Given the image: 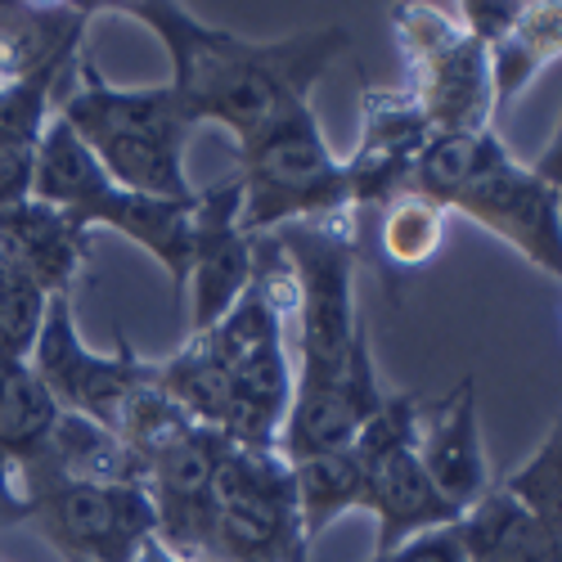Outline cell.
<instances>
[{
  "instance_id": "6da1fadb",
  "label": "cell",
  "mask_w": 562,
  "mask_h": 562,
  "mask_svg": "<svg viewBox=\"0 0 562 562\" xmlns=\"http://www.w3.org/2000/svg\"><path fill=\"white\" fill-rule=\"evenodd\" d=\"M122 19L149 27L171 59V90L184 113L199 122L225 126L239 145L270 131L279 117L311 104L315 81L347 50L342 27H311L284 41H244L225 27L203 23L171 0H131V5H100Z\"/></svg>"
},
{
  "instance_id": "7a4b0ae2",
  "label": "cell",
  "mask_w": 562,
  "mask_h": 562,
  "mask_svg": "<svg viewBox=\"0 0 562 562\" xmlns=\"http://www.w3.org/2000/svg\"><path fill=\"white\" fill-rule=\"evenodd\" d=\"M414 194L468 216L562 284V194L513 158L495 131L432 135L414 167Z\"/></svg>"
},
{
  "instance_id": "3957f363",
  "label": "cell",
  "mask_w": 562,
  "mask_h": 562,
  "mask_svg": "<svg viewBox=\"0 0 562 562\" xmlns=\"http://www.w3.org/2000/svg\"><path fill=\"white\" fill-rule=\"evenodd\" d=\"M77 86L59 100L64 117L81 145L95 154L113 184L154 199H194V180L184 171V145L194 135V117L184 113L176 90L162 86H113L81 55Z\"/></svg>"
},
{
  "instance_id": "277c9868",
  "label": "cell",
  "mask_w": 562,
  "mask_h": 562,
  "mask_svg": "<svg viewBox=\"0 0 562 562\" xmlns=\"http://www.w3.org/2000/svg\"><path fill=\"white\" fill-rule=\"evenodd\" d=\"M270 239L279 244L293 274V383H334L347 373L356 342L369 334L356 306V221H302L274 229Z\"/></svg>"
},
{
  "instance_id": "5b68a950",
  "label": "cell",
  "mask_w": 562,
  "mask_h": 562,
  "mask_svg": "<svg viewBox=\"0 0 562 562\" xmlns=\"http://www.w3.org/2000/svg\"><path fill=\"white\" fill-rule=\"evenodd\" d=\"M244 194V229L252 239L302 221H356L342 158L329 149L311 104L279 117L270 131L239 145L234 167Z\"/></svg>"
},
{
  "instance_id": "8992f818",
  "label": "cell",
  "mask_w": 562,
  "mask_h": 562,
  "mask_svg": "<svg viewBox=\"0 0 562 562\" xmlns=\"http://www.w3.org/2000/svg\"><path fill=\"white\" fill-rule=\"evenodd\" d=\"M392 32L409 68V100L424 109L432 135L495 131L491 50L463 32L446 5H392Z\"/></svg>"
},
{
  "instance_id": "52a82bcc",
  "label": "cell",
  "mask_w": 562,
  "mask_h": 562,
  "mask_svg": "<svg viewBox=\"0 0 562 562\" xmlns=\"http://www.w3.org/2000/svg\"><path fill=\"white\" fill-rule=\"evenodd\" d=\"M212 558L221 562H311L293 463L279 450L229 446L216 473Z\"/></svg>"
},
{
  "instance_id": "ba28073f",
  "label": "cell",
  "mask_w": 562,
  "mask_h": 562,
  "mask_svg": "<svg viewBox=\"0 0 562 562\" xmlns=\"http://www.w3.org/2000/svg\"><path fill=\"white\" fill-rule=\"evenodd\" d=\"M27 364L59 409L86 414L113 432L122 424L126 405L135 401V392L154 379V360H139L126 338H117L113 351L86 347V338L77 334L72 297H50Z\"/></svg>"
},
{
  "instance_id": "9c48e42d",
  "label": "cell",
  "mask_w": 562,
  "mask_h": 562,
  "mask_svg": "<svg viewBox=\"0 0 562 562\" xmlns=\"http://www.w3.org/2000/svg\"><path fill=\"white\" fill-rule=\"evenodd\" d=\"M32 495V527L64 562H131L158 536V513L145 482H41Z\"/></svg>"
},
{
  "instance_id": "30bf717a",
  "label": "cell",
  "mask_w": 562,
  "mask_h": 562,
  "mask_svg": "<svg viewBox=\"0 0 562 562\" xmlns=\"http://www.w3.org/2000/svg\"><path fill=\"white\" fill-rule=\"evenodd\" d=\"M229 437L221 428L180 424L171 437H162L154 450L139 454V482H145L158 536L194 558H212L216 536V473L229 454Z\"/></svg>"
},
{
  "instance_id": "8fae6325",
  "label": "cell",
  "mask_w": 562,
  "mask_h": 562,
  "mask_svg": "<svg viewBox=\"0 0 562 562\" xmlns=\"http://www.w3.org/2000/svg\"><path fill=\"white\" fill-rule=\"evenodd\" d=\"M244 194L234 171L194 194V239H190V334H207L229 315L257 274V239L244 229Z\"/></svg>"
},
{
  "instance_id": "7c38bea8",
  "label": "cell",
  "mask_w": 562,
  "mask_h": 562,
  "mask_svg": "<svg viewBox=\"0 0 562 562\" xmlns=\"http://www.w3.org/2000/svg\"><path fill=\"white\" fill-rule=\"evenodd\" d=\"M432 145V126L409 100V90H364L360 100V139L342 158L351 216L373 212L414 190V167Z\"/></svg>"
},
{
  "instance_id": "4fadbf2b",
  "label": "cell",
  "mask_w": 562,
  "mask_h": 562,
  "mask_svg": "<svg viewBox=\"0 0 562 562\" xmlns=\"http://www.w3.org/2000/svg\"><path fill=\"white\" fill-rule=\"evenodd\" d=\"M383 401H387V392L379 387L369 334H364L351 351V364H347L342 379L315 383V387L293 383V405H289V418H284V432H279V454H284L289 463H297V459H311V454L347 450L369 418L383 409Z\"/></svg>"
},
{
  "instance_id": "5bb4252c",
  "label": "cell",
  "mask_w": 562,
  "mask_h": 562,
  "mask_svg": "<svg viewBox=\"0 0 562 562\" xmlns=\"http://www.w3.org/2000/svg\"><path fill=\"white\" fill-rule=\"evenodd\" d=\"M414 454L424 463L432 486L446 495L450 508L468 513L495 482L482 450V418H477V387L463 379L446 401H432L418 414Z\"/></svg>"
},
{
  "instance_id": "9a60e30c",
  "label": "cell",
  "mask_w": 562,
  "mask_h": 562,
  "mask_svg": "<svg viewBox=\"0 0 562 562\" xmlns=\"http://www.w3.org/2000/svg\"><path fill=\"white\" fill-rule=\"evenodd\" d=\"M86 252H90V229H81L68 212L36 199L0 207V257L45 297H72Z\"/></svg>"
},
{
  "instance_id": "2e32d148",
  "label": "cell",
  "mask_w": 562,
  "mask_h": 562,
  "mask_svg": "<svg viewBox=\"0 0 562 562\" xmlns=\"http://www.w3.org/2000/svg\"><path fill=\"white\" fill-rule=\"evenodd\" d=\"M199 194V190H194ZM86 229H113L135 248H145L171 279V289L184 293L190 279V239H194V199H154V194H131L122 184L81 216Z\"/></svg>"
},
{
  "instance_id": "e0dca14e",
  "label": "cell",
  "mask_w": 562,
  "mask_h": 562,
  "mask_svg": "<svg viewBox=\"0 0 562 562\" xmlns=\"http://www.w3.org/2000/svg\"><path fill=\"white\" fill-rule=\"evenodd\" d=\"M100 5H23L0 0V86L41 68L77 64L86 27Z\"/></svg>"
},
{
  "instance_id": "ac0fdd59",
  "label": "cell",
  "mask_w": 562,
  "mask_h": 562,
  "mask_svg": "<svg viewBox=\"0 0 562 562\" xmlns=\"http://www.w3.org/2000/svg\"><path fill=\"white\" fill-rule=\"evenodd\" d=\"M27 491L41 482H139V459L131 446L86 414H59L45 459L23 477Z\"/></svg>"
},
{
  "instance_id": "d6986e66",
  "label": "cell",
  "mask_w": 562,
  "mask_h": 562,
  "mask_svg": "<svg viewBox=\"0 0 562 562\" xmlns=\"http://www.w3.org/2000/svg\"><path fill=\"white\" fill-rule=\"evenodd\" d=\"M468 562H562V536L544 531L527 508L491 486L459 518Z\"/></svg>"
},
{
  "instance_id": "ffe728a7",
  "label": "cell",
  "mask_w": 562,
  "mask_h": 562,
  "mask_svg": "<svg viewBox=\"0 0 562 562\" xmlns=\"http://www.w3.org/2000/svg\"><path fill=\"white\" fill-rule=\"evenodd\" d=\"M109 190H113V180H109V171L95 162V154L81 145L77 131H72L64 117H50V126H45L41 145H36L32 199L68 212V216L81 225V216L95 207ZM81 229H86V225H81Z\"/></svg>"
},
{
  "instance_id": "44dd1931",
  "label": "cell",
  "mask_w": 562,
  "mask_h": 562,
  "mask_svg": "<svg viewBox=\"0 0 562 562\" xmlns=\"http://www.w3.org/2000/svg\"><path fill=\"white\" fill-rule=\"evenodd\" d=\"M558 59H562V0H531V5H522L518 23L508 27V36L491 50L495 113L504 117Z\"/></svg>"
},
{
  "instance_id": "7402d4cb",
  "label": "cell",
  "mask_w": 562,
  "mask_h": 562,
  "mask_svg": "<svg viewBox=\"0 0 562 562\" xmlns=\"http://www.w3.org/2000/svg\"><path fill=\"white\" fill-rule=\"evenodd\" d=\"M59 414L64 409L45 392V383L32 373L27 360L0 356V450L23 468V477L45 459Z\"/></svg>"
},
{
  "instance_id": "603a6c76",
  "label": "cell",
  "mask_w": 562,
  "mask_h": 562,
  "mask_svg": "<svg viewBox=\"0 0 562 562\" xmlns=\"http://www.w3.org/2000/svg\"><path fill=\"white\" fill-rule=\"evenodd\" d=\"M297 482V508H302V531L315 544L347 513H364V463L356 450H329L293 463Z\"/></svg>"
},
{
  "instance_id": "cb8c5ba5",
  "label": "cell",
  "mask_w": 562,
  "mask_h": 562,
  "mask_svg": "<svg viewBox=\"0 0 562 562\" xmlns=\"http://www.w3.org/2000/svg\"><path fill=\"white\" fill-rule=\"evenodd\" d=\"M446 225H450V212L441 203H432L428 194L409 190L396 203H387L379 212V252H383L387 270L414 274L428 261H437V252L446 248Z\"/></svg>"
},
{
  "instance_id": "d4e9b609",
  "label": "cell",
  "mask_w": 562,
  "mask_h": 562,
  "mask_svg": "<svg viewBox=\"0 0 562 562\" xmlns=\"http://www.w3.org/2000/svg\"><path fill=\"white\" fill-rule=\"evenodd\" d=\"M77 64H55V68H41V72H32L23 81H5V86H0V149L36 154L45 126H50V117H55L59 86L77 77Z\"/></svg>"
},
{
  "instance_id": "484cf974",
  "label": "cell",
  "mask_w": 562,
  "mask_h": 562,
  "mask_svg": "<svg viewBox=\"0 0 562 562\" xmlns=\"http://www.w3.org/2000/svg\"><path fill=\"white\" fill-rule=\"evenodd\" d=\"M499 491L518 508H527L544 531L562 536V418L544 432V441L531 450V459H522L499 482Z\"/></svg>"
},
{
  "instance_id": "4316f807",
  "label": "cell",
  "mask_w": 562,
  "mask_h": 562,
  "mask_svg": "<svg viewBox=\"0 0 562 562\" xmlns=\"http://www.w3.org/2000/svg\"><path fill=\"white\" fill-rule=\"evenodd\" d=\"M45 297L36 284H27L23 274L10 270V261L0 257V356L5 360H27L45 319Z\"/></svg>"
},
{
  "instance_id": "83f0119b",
  "label": "cell",
  "mask_w": 562,
  "mask_h": 562,
  "mask_svg": "<svg viewBox=\"0 0 562 562\" xmlns=\"http://www.w3.org/2000/svg\"><path fill=\"white\" fill-rule=\"evenodd\" d=\"M450 10L463 23V32L473 41H482L486 50H495V45L508 36V27L518 23V14H522L518 0H459V5H450Z\"/></svg>"
},
{
  "instance_id": "f1b7e54d",
  "label": "cell",
  "mask_w": 562,
  "mask_h": 562,
  "mask_svg": "<svg viewBox=\"0 0 562 562\" xmlns=\"http://www.w3.org/2000/svg\"><path fill=\"white\" fill-rule=\"evenodd\" d=\"M369 562H468V549H463V536L454 522V527H437V531L414 536L387 553H373Z\"/></svg>"
},
{
  "instance_id": "f546056e",
  "label": "cell",
  "mask_w": 562,
  "mask_h": 562,
  "mask_svg": "<svg viewBox=\"0 0 562 562\" xmlns=\"http://www.w3.org/2000/svg\"><path fill=\"white\" fill-rule=\"evenodd\" d=\"M32 522V495L23 482V468L0 450V527H27Z\"/></svg>"
},
{
  "instance_id": "4dcf8cb0",
  "label": "cell",
  "mask_w": 562,
  "mask_h": 562,
  "mask_svg": "<svg viewBox=\"0 0 562 562\" xmlns=\"http://www.w3.org/2000/svg\"><path fill=\"white\" fill-rule=\"evenodd\" d=\"M531 167H536V176H540V180H549L553 190L562 194V113H558V126H553V135H549L544 154H540Z\"/></svg>"
},
{
  "instance_id": "1f68e13d",
  "label": "cell",
  "mask_w": 562,
  "mask_h": 562,
  "mask_svg": "<svg viewBox=\"0 0 562 562\" xmlns=\"http://www.w3.org/2000/svg\"><path fill=\"white\" fill-rule=\"evenodd\" d=\"M131 562H199L194 553H180V549H171L162 536H149L145 544L135 549V558Z\"/></svg>"
},
{
  "instance_id": "d6a6232c",
  "label": "cell",
  "mask_w": 562,
  "mask_h": 562,
  "mask_svg": "<svg viewBox=\"0 0 562 562\" xmlns=\"http://www.w3.org/2000/svg\"><path fill=\"white\" fill-rule=\"evenodd\" d=\"M199 562H221V558H199Z\"/></svg>"
}]
</instances>
